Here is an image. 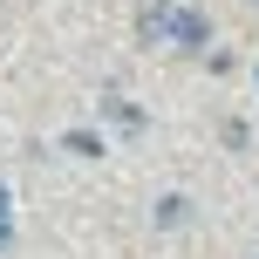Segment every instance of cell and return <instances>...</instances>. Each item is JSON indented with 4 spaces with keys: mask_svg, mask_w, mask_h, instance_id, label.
Returning <instances> with one entry per match:
<instances>
[{
    "mask_svg": "<svg viewBox=\"0 0 259 259\" xmlns=\"http://www.w3.org/2000/svg\"><path fill=\"white\" fill-rule=\"evenodd\" d=\"M137 27H143V41H170V48H205L211 41V21L191 0H150Z\"/></svg>",
    "mask_w": 259,
    "mask_h": 259,
    "instance_id": "obj_1",
    "label": "cell"
},
{
    "mask_svg": "<svg viewBox=\"0 0 259 259\" xmlns=\"http://www.w3.org/2000/svg\"><path fill=\"white\" fill-rule=\"evenodd\" d=\"M62 150H68V157H103V137H89V130H68Z\"/></svg>",
    "mask_w": 259,
    "mask_h": 259,
    "instance_id": "obj_2",
    "label": "cell"
},
{
    "mask_svg": "<svg viewBox=\"0 0 259 259\" xmlns=\"http://www.w3.org/2000/svg\"><path fill=\"white\" fill-rule=\"evenodd\" d=\"M103 109H109V116H116L123 130H137V123H143V116H137V109H130V103H123V96H103Z\"/></svg>",
    "mask_w": 259,
    "mask_h": 259,
    "instance_id": "obj_3",
    "label": "cell"
},
{
    "mask_svg": "<svg viewBox=\"0 0 259 259\" xmlns=\"http://www.w3.org/2000/svg\"><path fill=\"white\" fill-rule=\"evenodd\" d=\"M7 239H14V225H7V198H0V246H7Z\"/></svg>",
    "mask_w": 259,
    "mask_h": 259,
    "instance_id": "obj_4",
    "label": "cell"
}]
</instances>
